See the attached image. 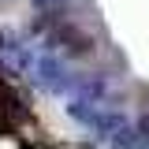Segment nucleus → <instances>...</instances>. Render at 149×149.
<instances>
[{"mask_svg": "<svg viewBox=\"0 0 149 149\" xmlns=\"http://www.w3.org/2000/svg\"><path fill=\"white\" fill-rule=\"evenodd\" d=\"M30 71H37V82H41L49 93H67V90H74V78H78V74H71L67 63L56 60V56H37Z\"/></svg>", "mask_w": 149, "mask_h": 149, "instance_id": "nucleus-1", "label": "nucleus"}]
</instances>
